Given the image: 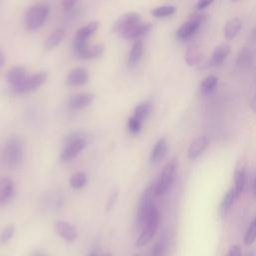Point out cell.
<instances>
[{
  "label": "cell",
  "mask_w": 256,
  "mask_h": 256,
  "mask_svg": "<svg viewBox=\"0 0 256 256\" xmlns=\"http://www.w3.org/2000/svg\"><path fill=\"white\" fill-rule=\"evenodd\" d=\"M50 13V6L45 2L35 3L28 8L24 16V24L27 30L39 29L47 20Z\"/></svg>",
  "instance_id": "cell-1"
},
{
  "label": "cell",
  "mask_w": 256,
  "mask_h": 256,
  "mask_svg": "<svg viewBox=\"0 0 256 256\" xmlns=\"http://www.w3.org/2000/svg\"><path fill=\"white\" fill-rule=\"evenodd\" d=\"M2 160L6 167L15 169L21 165L23 160V146L17 137H11L4 145Z\"/></svg>",
  "instance_id": "cell-2"
},
{
  "label": "cell",
  "mask_w": 256,
  "mask_h": 256,
  "mask_svg": "<svg viewBox=\"0 0 256 256\" xmlns=\"http://www.w3.org/2000/svg\"><path fill=\"white\" fill-rule=\"evenodd\" d=\"M86 140L78 132L68 135L64 141V147L60 154V159L62 162H68L74 159L85 147Z\"/></svg>",
  "instance_id": "cell-3"
},
{
  "label": "cell",
  "mask_w": 256,
  "mask_h": 256,
  "mask_svg": "<svg viewBox=\"0 0 256 256\" xmlns=\"http://www.w3.org/2000/svg\"><path fill=\"white\" fill-rule=\"evenodd\" d=\"M177 171V159H170L163 167L158 179L156 180V195L162 196L166 194L172 186Z\"/></svg>",
  "instance_id": "cell-4"
},
{
  "label": "cell",
  "mask_w": 256,
  "mask_h": 256,
  "mask_svg": "<svg viewBox=\"0 0 256 256\" xmlns=\"http://www.w3.org/2000/svg\"><path fill=\"white\" fill-rule=\"evenodd\" d=\"M156 181L152 182L143 192L140 203H139V209H138V215L137 220L140 225H143L146 223L151 211L155 207L154 199L156 197Z\"/></svg>",
  "instance_id": "cell-5"
},
{
  "label": "cell",
  "mask_w": 256,
  "mask_h": 256,
  "mask_svg": "<svg viewBox=\"0 0 256 256\" xmlns=\"http://www.w3.org/2000/svg\"><path fill=\"white\" fill-rule=\"evenodd\" d=\"M141 17L136 12H127L121 15L113 25V31L124 38H128L131 32L140 24Z\"/></svg>",
  "instance_id": "cell-6"
},
{
  "label": "cell",
  "mask_w": 256,
  "mask_h": 256,
  "mask_svg": "<svg viewBox=\"0 0 256 256\" xmlns=\"http://www.w3.org/2000/svg\"><path fill=\"white\" fill-rule=\"evenodd\" d=\"M159 221H160V215L157 207L155 206L153 210L151 211L146 223L144 224V229L138 239L136 240V247H142L145 244H147L156 234L158 226H159Z\"/></svg>",
  "instance_id": "cell-7"
},
{
  "label": "cell",
  "mask_w": 256,
  "mask_h": 256,
  "mask_svg": "<svg viewBox=\"0 0 256 256\" xmlns=\"http://www.w3.org/2000/svg\"><path fill=\"white\" fill-rule=\"evenodd\" d=\"M47 79V72L45 71H40L31 75H27V77L16 87H13L12 90L15 93L19 94H24V93H29L37 88H39Z\"/></svg>",
  "instance_id": "cell-8"
},
{
  "label": "cell",
  "mask_w": 256,
  "mask_h": 256,
  "mask_svg": "<svg viewBox=\"0 0 256 256\" xmlns=\"http://www.w3.org/2000/svg\"><path fill=\"white\" fill-rule=\"evenodd\" d=\"M204 20H205L204 14H194L179 26V28L176 31L177 37L181 40L190 38L197 32L201 23Z\"/></svg>",
  "instance_id": "cell-9"
},
{
  "label": "cell",
  "mask_w": 256,
  "mask_h": 256,
  "mask_svg": "<svg viewBox=\"0 0 256 256\" xmlns=\"http://www.w3.org/2000/svg\"><path fill=\"white\" fill-rule=\"evenodd\" d=\"M246 171H247V162L245 159L238 161L235 170H234V186L233 188L236 191L238 197L244 190L246 183Z\"/></svg>",
  "instance_id": "cell-10"
},
{
  "label": "cell",
  "mask_w": 256,
  "mask_h": 256,
  "mask_svg": "<svg viewBox=\"0 0 256 256\" xmlns=\"http://www.w3.org/2000/svg\"><path fill=\"white\" fill-rule=\"evenodd\" d=\"M208 143L209 141L206 135L197 136L188 146V149H187L188 158L191 160H194L197 157H199L203 153V151L207 148Z\"/></svg>",
  "instance_id": "cell-11"
},
{
  "label": "cell",
  "mask_w": 256,
  "mask_h": 256,
  "mask_svg": "<svg viewBox=\"0 0 256 256\" xmlns=\"http://www.w3.org/2000/svg\"><path fill=\"white\" fill-rule=\"evenodd\" d=\"M15 184L8 177L0 178V205L7 204L14 196Z\"/></svg>",
  "instance_id": "cell-12"
},
{
  "label": "cell",
  "mask_w": 256,
  "mask_h": 256,
  "mask_svg": "<svg viewBox=\"0 0 256 256\" xmlns=\"http://www.w3.org/2000/svg\"><path fill=\"white\" fill-rule=\"evenodd\" d=\"M168 150V142L165 137H161L156 141L154 144L151 155H150V162L151 164L155 165L158 164L163 160V158L166 156Z\"/></svg>",
  "instance_id": "cell-13"
},
{
  "label": "cell",
  "mask_w": 256,
  "mask_h": 256,
  "mask_svg": "<svg viewBox=\"0 0 256 256\" xmlns=\"http://www.w3.org/2000/svg\"><path fill=\"white\" fill-rule=\"evenodd\" d=\"M55 232L65 239L67 242H72L77 237V231L73 225L65 221H57L54 224Z\"/></svg>",
  "instance_id": "cell-14"
},
{
  "label": "cell",
  "mask_w": 256,
  "mask_h": 256,
  "mask_svg": "<svg viewBox=\"0 0 256 256\" xmlns=\"http://www.w3.org/2000/svg\"><path fill=\"white\" fill-rule=\"evenodd\" d=\"M66 80L71 86H80L87 83L89 80V73L85 68L76 67L68 73Z\"/></svg>",
  "instance_id": "cell-15"
},
{
  "label": "cell",
  "mask_w": 256,
  "mask_h": 256,
  "mask_svg": "<svg viewBox=\"0 0 256 256\" xmlns=\"http://www.w3.org/2000/svg\"><path fill=\"white\" fill-rule=\"evenodd\" d=\"M93 95L91 93H77L69 99L68 105L73 110H79L83 109L87 106H89L93 101Z\"/></svg>",
  "instance_id": "cell-16"
},
{
  "label": "cell",
  "mask_w": 256,
  "mask_h": 256,
  "mask_svg": "<svg viewBox=\"0 0 256 256\" xmlns=\"http://www.w3.org/2000/svg\"><path fill=\"white\" fill-rule=\"evenodd\" d=\"M242 27V20L239 17L228 19L224 25V35L227 40L234 39Z\"/></svg>",
  "instance_id": "cell-17"
},
{
  "label": "cell",
  "mask_w": 256,
  "mask_h": 256,
  "mask_svg": "<svg viewBox=\"0 0 256 256\" xmlns=\"http://www.w3.org/2000/svg\"><path fill=\"white\" fill-rule=\"evenodd\" d=\"M230 51H231L230 45L227 43H222L216 46L211 55V64L221 65L228 57Z\"/></svg>",
  "instance_id": "cell-18"
},
{
  "label": "cell",
  "mask_w": 256,
  "mask_h": 256,
  "mask_svg": "<svg viewBox=\"0 0 256 256\" xmlns=\"http://www.w3.org/2000/svg\"><path fill=\"white\" fill-rule=\"evenodd\" d=\"M27 77L26 70L21 66H14L7 72L6 79L11 84V87H16Z\"/></svg>",
  "instance_id": "cell-19"
},
{
  "label": "cell",
  "mask_w": 256,
  "mask_h": 256,
  "mask_svg": "<svg viewBox=\"0 0 256 256\" xmlns=\"http://www.w3.org/2000/svg\"><path fill=\"white\" fill-rule=\"evenodd\" d=\"M143 50H144V45L141 40H137L134 42L132 45L129 54H128V66L129 67H135L139 61L141 60V57L143 55Z\"/></svg>",
  "instance_id": "cell-20"
},
{
  "label": "cell",
  "mask_w": 256,
  "mask_h": 256,
  "mask_svg": "<svg viewBox=\"0 0 256 256\" xmlns=\"http://www.w3.org/2000/svg\"><path fill=\"white\" fill-rule=\"evenodd\" d=\"M203 56V52L202 49L197 46V45H192L190 47L187 48V50L185 51V61L189 66H195L197 65Z\"/></svg>",
  "instance_id": "cell-21"
},
{
  "label": "cell",
  "mask_w": 256,
  "mask_h": 256,
  "mask_svg": "<svg viewBox=\"0 0 256 256\" xmlns=\"http://www.w3.org/2000/svg\"><path fill=\"white\" fill-rule=\"evenodd\" d=\"M99 23L97 21H92L85 26L79 28L75 34L74 40L78 41H88L89 37L98 29Z\"/></svg>",
  "instance_id": "cell-22"
},
{
  "label": "cell",
  "mask_w": 256,
  "mask_h": 256,
  "mask_svg": "<svg viewBox=\"0 0 256 256\" xmlns=\"http://www.w3.org/2000/svg\"><path fill=\"white\" fill-rule=\"evenodd\" d=\"M64 36H65V31L62 28H58L52 31L45 40V43H44L45 49L51 50L54 47H56L63 40Z\"/></svg>",
  "instance_id": "cell-23"
},
{
  "label": "cell",
  "mask_w": 256,
  "mask_h": 256,
  "mask_svg": "<svg viewBox=\"0 0 256 256\" xmlns=\"http://www.w3.org/2000/svg\"><path fill=\"white\" fill-rule=\"evenodd\" d=\"M151 111H152V102L149 100H145L139 103L135 107L133 116L138 120H140L141 122H144V120L150 115Z\"/></svg>",
  "instance_id": "cell-24"
},
{
  "label": "cell",
  "mask_w": 256,
  "mask_h": 256,
  "mask_svg": "<svg viewBox=\"0 0 256 256\" xmlns=\"http://www.w3.org/2000/svg\"><path fill=\"white\" fill-rule=\"evenodd\" d=\"M238 199V195L236 194V191L233 187H231L224 195L222 201H221V212L223 214H225L230 208L231 206L234 204V202Z\"/></svg>",
  "instance_id": "cell-25"
},
{
  "label": "cell",
  "mask_w": 256,
  "mask_h": 256,
  "mask_svg": "<svg viewBox=\"0 0 256 256\" xmlns=\"http://www.w3.org/2000/svg\"><path fill=\"white\" fill-rule=\"evenodd\" d=\"M254 59V53L251 49L244 47L238 54L237 57V65L241 68L248 67Z\"/></svg>",
  "instance_id": "cell-26"
},
{
  "label": "cell",
  "mask_w": 256,
  "mask_h": 256,
  "mask_svg": "<svg viewBox=\"0 0 256 256\" xmlns=\"http://www.w3.org/2000/svg\"><path fill=\"white\" fill-rule=\"evenodd\" d=\"M176 12V7L174 5H161L153 8L150 13L155 18H166L173 15Z\"/></svg>",
  "instance_id": "cell-27"
},
{
  "label": "cell",
  "mask_w": 256,
  "mask_h": 256,
  "mask_svg": "<svg viewBox=\"0 0 256 256\" xmlns=\"http://www.w3.org/2000/svg\"><path fill=\"white\" fill-rule=\"evenodd\" d=\"M217 84H218V77L215 75H208L202 79L199 85V88L202 93L208 94L216 88Z\"/></svg>",
  "instance_id": "cell-28"
},
{
  "label": "cell",
  "mask_w": 256,
  "mask_h": 256,
  "mask_svg": "<svg viewBox=\"0 0 256 256\" xmlns=\"http://www.w3.org/2000/svg\"><path fill=\"white\" fill-rule=\"evenodd\" d=\"M86 183H87V176L84 172H81V171L72 174L69 180L70 186L76 190L84 187Z\"/></svg>",
  "instance_id": "cell-29"
},
{
  "label": "cell",
  "mask_w": 256,
  "mask_h": 256,
  "mask_svg": "<svg viewBox=\"0 0 256 256\" xmlns=\"http://www.w3.org/2000/svg\"><path fill=\"white\" fill-rule=\"evenodd\" d=\"M104 50V46L101 43L94 44L92 46H88V48L85 50L84 54L82 55L83 59H93L99 57Z\"/></svg>",
  "instance_id": "cell-30"
},
{
  "label": "cell",
  "mask_w": 256,
  "mask_h": 256,
  "mask_svg": "<svg viewBox=\"0 0 256 256\" xmlns=\"http://www.w3.org/2000/svg\"><path fill=\"white\" fill-rule=\"evenodd\" d=\"M152 28V24L151 23H140L132 32L131 34L128 36L127 39H137L139 37L144 36L145 34H147L150 29Z\"/></svg>",
  "instance_id": "cell-31"
},
{
  "label": "cell",
  "mask_w": 256,
  "mask_h": 256,
  "mask_svg": "<svg viewBox=\"0 0 256 256\" xmlns=\"http://www.w3.org/2000/svg\"><path fill=\"white\" fill-rule=\"evenodd\" d=\"M256 240V217L253 219V221L250 223L245 236H244V242L246 245L252 244Z\"/></svg>",
  "instance_id": "cell-32"
},
{
  "label": "cell",
  "mask_w": 256,
  "mask_h": 256,
  "mask_svg": "<svg viewBox=\"0 0 256 256\" xmlns=\"http://www.w3.org/2000/svg\"><path fill=\"white\" fill-rule=\"evenodd\" d=\"M142 123L140 120L135 118L134 116H131L128 120V129L132 134H137L140 132L142 128Z\"/></svg>",
  "instance_id": "cell-33"
},
{
  "label": "cell",
  "mask_w": 256,
  "mask_h": 256,
  "mask_svg": "<svg viewBox=\"0 0 256 256\" xmlns=\"http://www.w3.org/2000/svg\"><path fill=\"white\" fill-rule=\"evenodd\" d=\"M14 231H15L14 225H9L6 228H4V230L0 234V243L4 244V243L8 242L13 237Z\"/></svg>",
  "instance_id": "cell-34"
},
{
  "label": "cell",
  "mask_w": 256,
  "mask_h": 256,
  "mask_svg": "<svg viewBox=\"0 0 256 256\" xmlns=\"http://www.w3.org/2000/svg\"><path fill=\"white\" fill-rule=\"evenodd\" d=\"M163 252H164V242L162 240H159L153 245L149 256H163Z\"/></svg>",
  "instance_id": "cell-35"
},
{
  "label": "cell",
  "mask_w": 256,
  "mask_h": 256,
  "mask_svg": "<svg viewBox=\"0 0 256 256\" xmlns=\"http://www.w3.org/2000/svg\"><path fill=\"white\" fill-rule=\"evenodd\" d=\"M226 256H241V248L238 245H233L229 248Z\"/></svg>",
  "instance_id": "cell-36"
},
{
  "label": "cell",
  "mask_w": 256,
  "mask_h": 256,
  "mask_svg": "<svg viewBox=\"0 0 256 256\" xmlns=\"http://www.w3.org/2000/svg\"><path fill=\"white\" fill-rule=\"evenodd\" d=\"M212 0H201V1H198L196 3V9L197 10H202L204 8H207L210 4H212Z\"/></svg>",
  "instance_id": "cell-37"
},
{
  "label": "cell",
  "mask_w": 256,
  "mask_h": 256,
  "mask_svg": "<svg viewBox=\"0 0 256 256\" xmlns=\"http://www.w3.org/2000/svg\"><path fill=\"white\" fill-rule=\"evenodd\" d=\"M75 4H76V1H71V0H65L62 2V6L65 10H70Z\"/></svg>",
  "instance_id": "cell-38"
},
{
  "label": "cell",
  "mask_w": 256,
  "mask_h": 256,
  "mask_svg": "<svg viewBox=\"0 0 256 256\" xmlns=\"http://www.w3.org/2000/svg\"><path fill=\"white\" fill-rule=\"evenodd\" d=\"M116 196H117V192H114L111 195V197H110V199L108 201V204H107V209H111L113 207V205L115 203V200H116Z\"/></svg>",
  "instance_id": "cell-39"
},
{
  "label": "cell",
  "mask_w": 256,
  "mask_h": 256,
  "mask_svg": "<svg viewBox=\"0 0 256 256\" xmlns=\"http://www.w3.org/2000/svg\"><path fill=\"white\" fill-rule=\"evenodd\" d=\"M250 108L254 113H256V92L254 93V95L250 100Z\"/></svg>",
  "instance_id": "cell-40"
},
{
  "label": "cell",
  "mask_w": 256,
  "mask_h": 256,
  "mask_svg": "<svg viewBox=\"0 0 256 256\" xmlns=\"http://www.w3.org/2000/svg\"><path fill=\"white\" fill-rule=\"evenodd\" d=\"M4 61H5V56H4V53L2 52V50L0 49V69L4 64Z\"/></svg>",
  "instance_id": "cell-41"
},
{
  "label": "cell",
  "mask_w": 256,
  "mask_h": 256,
  "mask_svg": "<svg viewBox=\"0 0 256 256\" xmlns=\"http://www.w3.org/2000/svg\"><path fill=\"white\" fill-rule=\"evenodd\" d=\"M253 192H254V195L256 196V175H255V179H254V184H253Z\"/></svg>",
  "instance_id": "cell-42"
},
{
  "label": "cell",
  "mask_w": 256,
  "mask_h": 256,
  "mask_svg": "<svg viewBox=\"0 0 256 256\" xmlns=\"http://www.w3.org/2000/svg\"><path fill=\"white\" fill-rule=\"evenodd\" d=\"M33 256H45V255H43V254H41V253H35Z\"/></svg>",
  "instance_id": "cell-43"
},
{
  "label": "cell",
  "mask_w": 256,
  "mask_h": 256,
  "mask_svg": "<svg viewBox=\"0 0 256 256\" xmlns=\"http://www.w3.org/2000/svg\"><path fill=\"white\" fill-rule=\"evenodd\" d=\"M89 256H98V255H97V253H96V252H92Z\"/></svg>",
  "instance_id": "cell-44"
},
{
  "label": "cell",
  "mask_w": 256,
  "mask_h": 256,
  "mask_svg": "<svg viewBox=\"0 0 256 256\" xmlns=\"http://www.w3.org/2000/svg\"><path fill=\"white\" fill-rule=\"evenodd\" d=\"M103 256H111V254H105V255H103Z\"/></svg>",
  "instance_id": "cell-45"
}]
</instances>
